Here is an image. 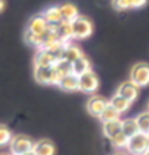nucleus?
<instances>
[{
  "instance_id": "f257e3e1",
  "label": "nucleus",
  "mask_w": 149,
  "mask_h": 155,
  "mask_svg": "<svg viewBox=\"0 0 149 155\" xmlns=\"http://www.w3.org/2000/svg\"><path fill=\"white\" fill-rule=\"evenodd\" d=\"M73 39H86L93 34V22L85 16H78L71 22Z\"/></svg>"
},
{
  "instance_id": "f03ea898",
  "label": "nucleus",
  "mask_w": 149,
  "mask_h": 155,
  "mask_svg": "<svg viewBox=\"0 0 149 155\" xmlns=\"http://www.w3.org/2000/svg\"><path fill=\"white\" fill-rule=\"evenodd\" d=\"M34 142L29 136L25 134H16L9 143L11 147V155H24L26 153L32 151L34 147Z\"/></svg>"
},
{
  "instance_id": "7ed1b4c3",
  "label": "nucleus",
  "mask_w": 149,
  "mask_h": 155,
  "mask_svg": "<svg viewBox=\"0 0 149 155\" xmlns=\"http://www.w3.org/2000/svg\"><path fill=\"white\" fill-rule=\"evenodd\" d=\"M130 81L137 87H145L149 85V64L137 63L130 72Z\"/></svg>"
},
{
  "instance_id": "20e7f679",
  "label": "nucleus",
  "mask_w": 149,
  "mask_h": 155,
  "mask_svg": "<svg viewBox=\"0 0 149 155\" xmlns=\"http://www.w3.org/2000/svg\"><path fill=\"white\" fill-rule=\"evenodd\" d=\"M126 149L131 155H144L149 150V147H148V136L141 134V133L135 134L133 137L128 138Z\"/></svg>"
},
{
  "instance_id": "39448f33",
  "label": "nucleus",
  "mask_w": 149,
  "mask_h": 155,
  "mask_svg": "<svg viewBox=\"0 0 149 155\" xmlns=\"http://www.w3.org/2000/svg\"><path fill=\"white\" fill-rule=\"evenodd\" d=\"M99 87V80L93 71L85 72L78 76V91L95 93Z\"/></svg>"
},
{
  "instance_id": "423d86ee",
  "label": "nucleus",
  "mask_w": 149,
  "mask_h": 155,
  "mask_svg": "<svg viewBox=\"0 0 149 155\" xmlns=\"http://www.w3.org/2000/svg\"><path fill=\"white\" fill-rule=\"evenodd\" d=\"M109 106V101L102 95H93L89 98V101L86 103V110L92 116L99 117L101 114L103 112V110Z\"/></svg>"
},
{
  "instance_id": "0eeeda50",
  "label": "nucleus",
  "mask_w": 149,
  "mask_h": 155,
  "mask_svg": "<svg viewBox=\"0 0 149 155\" xmlns=\"http://www.w3.org/2000/svg\"><path fill=\"white\" fill-rule=\"evenodd\" d=\"M47 29H49V24H47V21L45 20V17H43L42 13L34 15L32 18L29 20L28 25H26V30H29V31H32L33 34H37V35H41V37L45 35Z\"/></svg>"
},
{
  "instance_id": "6e6552de",
  "label": "nucleus",
  "mask_w": 149,
  "mask_h": 155,
  "mask_svg": "<svg viewBox=\"0 0 149 155\" xmlns=\"http://www.w3.org/2000/svg\"><path fill=\"white\" fill-rule=\"evenodd\" d=\"M81 56H84L82 50L77 45L69 42L67 45H64L62 52L59 55V60H64V61H68V63L72 64L73 61H76V60L80 59Z\"/></svg>"
},
{
  "instance_id": "1a4fd4ad",
  "label": "nucleus",
  "mask_w": 149,
  "mask_h": 155,
  "mask_svg": "<svg viewBox=\"0 0 149 155\" xmlns=\"http://www.w3.org/2000/svg\"><path fill=\"white\" fill-rule=\"evenodd\" d=\"M58 58L54 54L49 52L45 50H37L36 56H34V67H46V68H52L58 61Z\"/></svg>"
},
{
  "instance_id": "9d476101",
  "label": "nucleus",
  "mask_w": 149,
  "mask_h": 155,
  "mask_svg": "<svg viewBox=\"0 0 149 155\" xmlns=\"http://www.w3.org/2000/svg\"><path fill=\"white\" fill-rule=\"evenodd\" d=\"M54 30L56 38H58L59 42H62L63 45H67V43L73 41V34H72V26L71 22H65L63 21L62 24H59L58 26L51 28Z\"/></svg>"
},
{
  "instance_id": "9b49d317",
  "label": "nucleus",
  "mask_w": 149,
  "mask_h": 155,
  "mask_svg": "<svg viewBox=\"0 0 149 155\" xmlns=\"http://www.w3.org/2000/svg\"><path fill=\"white\" fill-rule=\"evenodd\" d=\"M34 78L41 85H54V67H34Z\"/></svg>"
},
{
  "instance_id": "f8f14e48",
  "label": "nucleus",
  "mask_w": 149,
  "mask_h": 155,
  "mask_svg": "<svg viewBox=\"0 0 149 155\" xmlns=\"http://www.w3.org/2000/svg\"><path fill=\"white\" fill-rule=\"evenodd\" d=\"M139 89L140 87H137V86L132 84L131 81H128V82H122L116 90V94H119L120 97L126 98L127 101H130L132 103L136 101L139 97Z\"/></svg>"
},
{
  "instance_id": "ddd939ff",
  "label": "nucleus",
  "mask_w": 149,
  "mask_h": 155,
  "mask_svg": "<svg viewBox=\"0 0 149 155\" xmlns=\"http://www.w3.org/2000/svg\"><path fill=\"white\" fill-rule=\"evenodd\" d=\"M42 15L45 17V20L47 21V24H49V28H55L59 24L63 22V16H62V12H60L59 5L47 8Z\"/></svg>"
},
{
  "instance_id": "4468645a",
  "label": "nucleus",
  "mask_w": 149,
  "mask_h": 155,
  "mask_svg": "<svg viewBox=\"0 0 149 155\" xmlns=\"http://www.w3.org/2000/svg\"><path fill=\"white\" fill-rule=\"evenodd\" d=\"M33 151L36 153V155H54L55 154V145L52 141L43 138L34 143Z\"/></svg>"
},
{
  "instance_id": "2eb2a0df",
  "label": "nucleus",
  "mask_w": 149,
  "mask_h": 155,
  "mask_svg": "<svg viewBox=\"0 0 149 155\" xmlns=\"http://www.w3.org/2000/svg\"><path fill=\"white\" fill-rule=\"evenodd\" d=\"M60 8V12H62V16H63V21L65 22H72L77 18L78 16V9L76 5H73L71 3H63L59 5Z\"/></svg>"
},
{
  "instance_id": "dca6fc26",
  "label": "nucleus",
  "mask_w": 149,
  "mask_h": 155,
  "mask_svg": "<svg viewBox=\"0 0 149 155\" xmlns=\"http://www.w3.org/2000/svg\"><path fill=\"white\" fill-rule=\"evenodd\" d=\"M58 87L64 90V91H69V93L77 91L78 90V77L74 76L73 73L72 74H68V76L63 77V78L59 81Z\"/></svg>"
},
{
  "instance_id": "f3484780",
  "label": "nucleus",
  "mask_w": 149,
  "mask_h": 155,
  "mask_svg": "<svg viewBox=\"0 0 149 155\" xmlns=\"http://www.w3.org/2000/svg\"><path fill=\"white\" fill-rule=\"evenodd\" d=\"M89 71H92V63L85 55L72 63V72L74 76L78 77V76H81L82 73L89 72Z\"/></svg>"
},
{
  "instance_id": "a211bd4d",
  "label": "nucleus",
  "mask_w": 149,
  "mask_h": 155,
  "mask_svg": "<svg viewBox=\"0 0 149 155\" xmlns=\"http://www.w3.org/2000/svg\"><path fill=\"white\" fill-rule=\"evenodd\" d=\"M122 132V120H114V121H107L103 123V134L111 140L113 137L119 134Z\"/></svg>"
},
{
  "instance_id": "6ab92c4d",
  "label": "nucleus",
  "mask_w": 149,
  "mask_h": 155,
  "mask_svg": "<svg viewBox=\"0 0 149 155\" xmlns=\"http://www.w3.org/2000/svg\"><path fill=\"white\" fill-rule=\"evenodd\" d=\"M109 104H110L111 107H114V108H115L119 114H123V112H126V111L130 108L132 103H131L130 101H127L126 98L120 97L119 94H115V95H114L110 101H109Z\"/></svg>"
},
{
  "instance_id": "aec40b11",
  "label": "nucleus",
  "mask_w": 149,
  "mask_h": 155,
  "mask_svg": "<svg viewBox=\"0 0 149 155\" xmlns=\"http://www.w3.org/2000/svg\"><path fill=\"white\" fill-rule=\"evenodd\" d=\"M122 133H123L127 138H131V137H133L135 134H137L139 128H137L136 119L122 120Z\"/></svg>"
},
{
  "instance_id": "412c9836",
  "label": "nucleus",
  "mask_w": 149,
  "mask_h": 155,
  "mask_svg": "<svg viewBox=\"0 0 149 155\" xmlns=\"http://www.w3.org/2000/svg\"><path fill=\"white\" fill-rule=\"evenodd\" d=\"M24 41L28 46L33 47V48H37V50L41 48V46L43 45V37L37 35V34H33L32 31H29V30H25Z\"/></svg>"
},
{
  "instance_id": "4be33fe9",
  "label": "nucleus",
  "mask_w": 149,
  "mask_h": 155,
  "mask_svg": "<svg viewBox=\"0 0 149 155\" xmlns=\"http://www.w3.org/2000/svg\"><path fill=\"white\" fill-rule=\"evenodd\" d=\"M136 123H137L139 133L149 136V112L140 114L136 117Z\"/></svg>"
},
{
  "instance_id": "5701e85b",
  "label": "nucleus",
  "mask_w": 149,
  "mask_h": 155,
  "mask_svg": "<svg viewBox=\"0 0 149 155\" xmlns=\"http://www.w3.org/2000/svg\"><path fill=\"white\" fill-rule=\"evenodd\" d=\"M119 116H120V114L118 112L114 107L109 104L106 108L103 110V112L101 114L99 119L102 123H107V121H114V120H119Z\"/></svg>"
},
{
  "instance_id": "b1692460",
  "label": "nucleus",
  "mask_w": 149,
  "mask_h": 155,
  "mask_svg": "<svg viewBox=\"0 0 149 155\" xmlns=\"http://www.w3.org/2000/svg\"><path fill=\"white\" fill-rule=\"evenodd\" d=\"M12 138H13V134L11 129L7 125H4V124H0V147L9 145Z\"/></svg>"
},
{
  "instance_id": "393cba45",
  "label": "nucleus",
  "mask_w": 149,
  "mask_h": 155,
  "mask_svg": "<svg viewBox=\"0 0 149 155\" xmlns=\"http://www.w3.org/2000/svg\"><path fill=\"white\" fill-rule=\"evenodd\" d=\"M110 141H111V143H113V146L115 149H126L127 142H128V138H127L123 133L120 132L119 134H116L115 137H113Z\"/></svg>"
},
{
  "instance_id": "a878e982",
  "label": "nucleus",
  "mask_w": 149,
  "mask_h": 155,
  "mask_svg": "<svg viewBox=\"0 0 149 155\" xmlns=\"http://www.w3.org/2000/svg\"><path fill=\"white\" fill-rule=\"evenodd\" d=\"M113 7L116 11L131 9V0H113Z\"/></svg>"
},
{
  "instance_id": "bb28decb",
  "label": "nucleus",
  "mask_w": 149,
  "mask_h": 155,
  "mask_svg": "<svg viewBox=\"0 0 149 155\" xmlns=\"http://www.w3.org/2000/svg\"><path fill=\"white\" fill-rule=\"evenodd\" d=\"M148 0H131V8H143Z\"/></svg>"
},
{
  "instance_id": "cd10ccee",
  "label": "nucleus",
  "mask_w": 149,
  "mask_h": 155,
  "mask_svg": "<svg viewBox=\"0 0 149 155\" xmlns=\"http://www.w3.org/2000/svg\"><path fill=\"white\" fill-rule=\"evenodd\" d=\"M4 8H5V0H0V13L4 11Z\"/></svg>"
},
{
  "instance_id": "c85d7f7f",
  "label": "nucleus",
  "mask_w": 149,
  "mask_h": 155,
  "mask_svg": "<svg viewBox=\"0 0 149 155\" xmlns=\"http://www.w3.org/2000/svg\"><path fill=\"white\" fill-rule=\"evenodd\" d=\"M24 155H36V153H34V151H33V150H32V151L26 153V154H24Z\"/></svg>"
},
{
  "instance_id": "c756f323",
  "label": "nucleus",
  "mask_w": 149,
  "mask_h": 155,
  "mask_svg": "<svg viewBox=\"0 0 149 155\" xmlns=\"http://www.w3.org/2000/svg\"><path fill=\"white\" fill-rule=\"evenodd\" d=\"M144 155H149V150H148V151H147L145 154H144Z\"/></svg>"
},
{
  "instance_id": "7c9ffc66",
  "label": "nucleus",
  "mask_w": 149,
  "mask_h": 155,
  "mask_svg": "<svg viewBox=\"0 0 149 155\" xmlns=\"http://www.w3.org/2000/svg\"><path fill=\"white\" fill-rule=\"evenodd\" d=\"M0 155H9V154H5V153H3V154H0Z\"/></svg>"
},
{
  "instance_id": "2f4dec72",
  "label": "nucleus",
  "mask_w": 149,
  "mask_h": 155,
  "mask_svg": "<svg viewBox=\"0 0 149 155\" xmlns=\"http://www.w3.org/2000/svg\"><path fill=\"white\" fill-rule=\"evenodd\" d=\"M148 147H149V136H148Z\"/></svg>"
},
{
  "instance_id": "473e14b6",
  "label": "nucleus",
  "mask_w": 149,
  "mask_h": 155,
  "mask_svg": "<svg viewBox=\"0 0 149 155\" xmlns=\"http://www.w3.org/2000/svg\"><path fill=\"white\" fill-rule=\"evenodd\" d=\"M148 112H149V103H148Z\"/></svg>"
},
{
  "instance_id": "72a5a7b5",
  "label": "nucleus",
  "mask_w": 149,
  "mask_h": 155,
  "mask_svg": "<svg viewBox=\"0 0 149 155\" xmlns=\"http://www.w3.org/2000/svg\"><path fill=\"white\" fill-rule=\"evenodd\" d=\"M115 155H124V154H115Z\"/></svg>"
}]
</instances>
